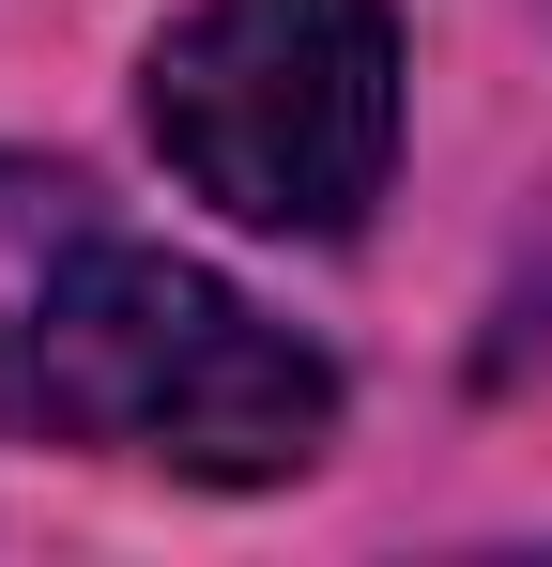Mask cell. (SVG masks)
Listing matches in <instances>:
<instances>
[{
	"label": "cell",
	"mask_w": 552,
	"mask_h": 567,
	"mask_svg": "<svg viewBox=\"0 0 552 567\" xmlns=\"http://www.w3.org/2000/svg\"><path fill=\"white\" fill-rule=\"evenodd\" d=\"M0 430L78 445V461H154L200 491H262L323 461L338 369L170 246H78L0 322Z\"/></svg>",
	"instance_id": "6da1fadb"
},
{
	"label": "cell",
	"mask_w": 552,
	"mask_h": 567,
	"mask_svg": "<svg viewBox=\"0 0 552 567\" xmlns=\"http://www.w3.org/2000/svg\"><path fill=\"white\" fill-rule=\"evenodd\" d=\"M154 154L231 230L338 246L399 169V16L384 0H200L139 62Z\"/></svg>",
	"instance_id": "7a4b0ae2"
}]
</instances>
